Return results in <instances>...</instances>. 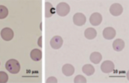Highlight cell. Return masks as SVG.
Instances as JSON below:
<instances>
[{
  "instance_id": "1",
  "label": "cell",
  "mask_w": 129,
  "mask_h": 83,
  "mask_svg": "<svg viewBox=\"0 0 129 83\" xmlns=\"http://www.w3.org/2000/svg\"><path fill=\"white\" fill-rule=\"evenodd\" d=\"M5 68L12 74H17L20 72L21 66L19 61H17L15 59H10L5 64Z\"/></svg>"
},
{
  "instance_id": "2",
  "label": "cell",
  "mask_w": 129,
  "mask_h": 83,
  "mask_svg": "<svg viewBox=\"0 0 129 83\" xmlns=\"http://www.w3.org/2000/svg\"><path fill=\"white\" fill-rule=\"evenodd\" d=\"M70 6L69 4H67L66 3H60V4L56 6V8H55L56 13L60 17L66 16L67 14L70 13Z\"/></svg>"
},
{
  "instance_id": "3",
  "label": "cell",
  "mask_w": 129,
  "mask_h": 83,
  "mask_svg": "<svg viewBox=\"0 0 129 83\" xmlns=\"http://www.w3.org/2000/svg\"><path fill=\"white\" fill-rule=\"evenodd\" d=\"M73 22L77 26H83L86 23V17L83 13H77L73 17Z\"/></svg>"
},
{
  "instance_id": "4",
  "label": "cell",
  "mask_w": 129,
  "mask_h": 83,
  "mask_svg": "<svg viewBox=\"0 0 129 83\" xmlns=\"http://www.w3.org/2000/svg\"><path fill=\"white\" fill-rule=\"evenodd\" d=\"M1 37L4 41H11L14 37V32L9 28H3L1 31Z\"/></svg>"
},
{
  "instance_id": "5",
  "label": "cell",
  "mask_w": 129,
  "mask_h": 83,
  "mask_svg": "<svg viewBox=\"0 0 129 83\" xmlns=\"http://www.w3.org/2000/svg\"><path fill=\"white\" fill-rule=\"evenodd\" d=\"M110 13L112 14L113 16H119L122 13V11H123V8H122V6L119 4H113V5H111V7L109 8Z\"/></svg>"
},
{
  "instance_id": "6",
  "label": "cell",
  "mask_w": 129,
  "mask_h": 83,
  "mask_svg": "<svg viewBox=\"0 0 129 83\" xmlns=\"http://www.w3.org/2000/svg\"><path fill=\"white\" fill-rule=\"evenodd\" d=\"M101 70L104 73H111L114 70V64L111 61H105L101 65Z\"/></svg>"
},
{
  "instance_id": "7",
  "label": "cell",
  "mask_w": 129,
  "mask_h": 83,
  "mask_svg": "<svg viewBox=\"0 0 129 83\" xmlns=\"http://www.w3.org/2000/svg\"><path fill=\"white\" fill-rule=\"evenodd\" d=\"M50 44L53 49H60L63 44V39L60 36H55L53 38H51Z\"/></svg>"
},
{
  "instance_id": "8",
  "label": "cell",
  "mask_w": 129,
  "mask_h": 83,
  "mask_svg": "<svg viewBox=\"0 0 129 83\" xmlns=\"http://www.w3.org/2000/svg\"><path fill=\"white\" fill-rule=\"evenodd\" d=\"M103 36L105 38V39L110 40L113 39V38L116 36V31L115 29L111 28V27H108V28H106L104 29L103 31Z\"/></svg>"
},
{
  "instance_id": "9",
  "label": "cell",
  "mask_w": 129,
  "mask_h": 83,
  "mask_svg": "<svg viewBox=\"0 0 129 83\" xmlns=\"http://www.w3.org/2000/svg\"><path fill=\"white\" fill-rule=\"evenodd\" d=\"M103 17L99 13H93L89 17V22L93 26H99L102 23Z\"/></svg>"
},
{
  "instance_id": "10",
  "label": "cell",
  "mask_w": 129,
  "mask_h": 83,
  "mask_svg": "<svg viewBox=\"0 0 129 83\" xmlns=\"http://www.w3.org/2000/svg\"><path fill=\"white\" fill-rule=\"evenodd\" d=\"M62 72L64 76H70L75 72V67L70 64H66L62 67Z\"/></svg>"
},
{
  "instance_id": "11",
  "label": "cell",
  "mask_w": 129,
  "mask_h": 83,
  "mask_svg": "<svg viewBox=\"0 0 129 83\" xmlns=\"http://www.w3.org/2000/svg\"><path fill=\"white\" fill-rule=\"evenodd\" d=\"M125 47V43L122 39H116L113 43V47L116 52H121Z\"/></svg>"
},
{
  "instance_id": "12",
  "label": "cell",
  "mask_w": 129,
  "mask_h": 83,
  "mask_svg": "<svg viewBox=\"0 0 129 83\" xmlns=\"http://www.w3.org/2000/svg\"><path fill=\"white\" fill-rule=\"evenodd\" d=\"M31 58L35 61L42 60V52L40 49H33L30 53Z\"/></svg>"
},
{
  "instance_id": "13",
  "label": "cell",
  "mask_w": 129,
  "mask_h": 83,
  "mask_svg": "<svg viewBox=\"0 0 129 83\" xmlns=\"http://www.w3.org/2000/svg\"><path fill=\"white\" fill-rule=\"evenodd\" d=\"M96 36H97V32L94 28H89L84 31V37L87 39H93V38L96 37Z\"/></svg>"
},
{
  "instance_id": "14",
  "label": "cell",
  "mask_w": 129,
  "mask_h": 83,
  "mask_svg": "<svg viewBox=\"0 0 129 83\" xmlns=\"http://www.w3.org/2000/svg\"><path fill=\"white\" fill-rule=\"evenodd\" d=\"M54 13V8L50 3H46L45 4V17H51Z\"/></svg>"
},
{
  "instance_id": "15",
  "label": "cell",
  "mask_w": 129,
  "mask_h": 83,
  "mask_svg": "<svg viewBox=\"0 0 129 83\" xmlns=\"http://www.w3.org/2000/svg\"><path fill=\"white\" fill-rule=\"evenodd\" d=\"M82 71H83V72L87 76H92L93 73H94V67H93L92 65L90 64H86L84 65L82 68Z\"/></svg>"
},
{
  "instance_id": "16",
  "label": "cell",
  "mask_w": 129,
  "mask_h": 83,
  "mask_svg": "<svg viewBox=\"0 0 129 83\" xmlns=\"http://www.w3.org/2000/svg\"><path fill=\"white\" fill-rule=\"evenodd\" d=\"M102 60V55L98 52H93L91 55H90V61H91L94 64H99V62Z\"/></svg>"
},
{
  "instance_id": "17",
  "label": "cell",
  "mask_w": 129,
  "mask_h": 83,
  "mask_svg": "<svg viewBox=\"0 0 129 83\" xmlns=\"http://www.w3.org/2000/svg\"><path fill=\"white\" fill-rule=\"evenodd\" d=\"M8 15V9L4 5H0V19H4Z\"/></svg>"
},
{
  "instance_id": "18",
  "label": "cell",
  "mask_w": 129,
  "mask_h": 83,
  "mask_svg": "<svg viewBox=\"0 0 129 83\" xmlns=\"http://www.w3.org/2000/svg\"><path fill=\"white\" fill-rule=\"evenodd\" d=\"M8 81V74L4 72H0V83H6Z\"/></svg>"
},
{
  "instance_id": "19",
  "label": "cell",
  "mask_w": 129,
  "mask_h": 83,
  "mask_svg": "<svg viewBox=\"0 0 129 83\" xmlns=\"http://www.w3.org/2000/svg\"><path fill=\"white\" fill-rule=\"evenodd\" d=\"M74 82L75 83H86L87 80L84 76H81V75H79L77 76H75V78L74 79Z\"/></svg>"
},
{
  "instance_id": "20",
  "label": "cell",
  "mask_w": 129,
  "mask_h": 83,
  "mask_svg": "<svg viewBox=\"0 0 129 83\" xmlns=\"http://www.w3.org/2000/svg\"><path fill=\"white\" fill-rule=\"evenodd\" d=\"M56 82H58L57 79L54 77V76H51V77L46 79V83H56Z\"/></svg>"
},
{
  "instance_id": "21",
  "label": "cell",
  "mask_w": 129,
  "mask_h": 83,
  "mask_svg": "<svg viewBox=\"0 0 129 83\" xmlns=\"http://www.w3.org/2000/svg\"><path fill=\"white\" fill-rule=\"evenodd\" d=\"M42 37H39V39H38V45L40 46V47H42Z\"/></svg>"
}]
</instances>
